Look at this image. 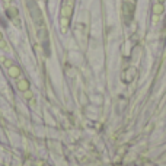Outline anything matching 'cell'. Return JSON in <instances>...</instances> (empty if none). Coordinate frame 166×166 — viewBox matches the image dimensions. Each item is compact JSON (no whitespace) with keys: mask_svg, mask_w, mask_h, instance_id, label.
<instances>
[{"mask_svg":"<svg viewBox=\"0 0 166 166\" xmlns=\"http://www.w3.org/2000/svg\"><path fill=\"white\" fill-rule=\"evenodd\" d=\"M7 71H9V76H10L12 79H19V77H21V74H22L21 69H19L16 64H13L12 67H9V69H7Z\"/></svg>","mask_w":166,"mask_h":166,"instance_id":"5b68a950","label":"cell"},{"mask_svg":"<svg viewBox=\"0 0 166 166\" xmlns=\"http://www.w3.org/2000/svg\"><path fill=\"white\" fill-rule=\"evenodd\" d=\"M165 12V6H163V3H155L153 5V15H157V16H160L162 13Z\"/></svg>","mask_w":166,"mask_h":166,"instance_id":"52a82bcc","label":"cell"},{"mask_svg":"<svg viewBox=\"0 0 166 166\" xmlns=\"http://www.w3.org/2000/svg\"><path fill=\"white\" fill-rule=\"evenodd\" d=\"M29 12H31V16H32L35 25H36V26H41V28H42V26H44V18H42V13H41L40 7L31 2V3H29Z\"/></svg>","mask_w":166,"mask_h":166,"instance_id":"6da1fadb","label":"cell"},{"mask_svg":"<svg viewBox=\"0 0 166 166\" xmlns=\"http://www.w3.org/2000/svg\"><path fill=\"white\" fill-rule=\"evenodd\" d=\"M32 96H34V93H32L31 91L23 92V98H25V99H32Z\"/></svg>","mask_w":166,"mask_h":166,"instance_id":"9c48e42d","label":"cell"},{"mask_svg":"<svg viewBox=\"0 0 166 166\" xmlns=\"http://www.w3.org/2000/svg\"><path fill=\"white\" fill-rule=\"evenodd\" d=\"M157 2H159V3H165V0H157Z\"/></svg>","mask_w":166,"mask_h":166,"instance_id":"9a60e30c","label":"cell"},{"mask_svg":"<svg viewBox=\"0 0 166 166\" xmlns=\"http://www.w3.org/2000/svg\"><path fill=\"white\" fill-rule=\"evenodd\" d=\"M3 40V35H2V31H0V41Z\"/></svg>","mask_w":166,"mask_h":166,"instance_id":"5bb4252c","label":"cell"},{"mask_svg":"<svg viewBox=\"0 0 166 166\" xmlns=\"http://www.w3.org/2000/svg\"><path fill=\"white\" fill-rule=\"evenodd\" d=\"M66 3H67V5H71V6H73V3H74V0H66Z\"/></svg>","mask_w":166,"mask_h":166,"instance_id":"7c38bea8","label":"cell"},{"mask_svg":"<svg viewBox=\"0 0 166 166\" xmlns=\"http://www.w3.org/2000/svg\"><path fill=\"white\" fill-rule=\"evenodd\" d=\"M3 2H5V3H6V5H9V3H10V2H13V0H3Z\"/></svg>","mask_w":166,"mask_h":166,"instance_id":"4fadbf2b","label":"cell"},{"mask_svg":"<svg viewBox=\"0 0 166 166\" xmlns=\"http://www.w3.org/2000/svg\"><path fill=\"white\" fill-rule=\"evenodd\" d=\"M157 21H159V16H157V15H155V16H153V23L156 25V23H157Z\"/></svg>","mask_w":166,"mask_h":166,"instance_id":"8fae6325","label":"cell"},{"mask_svg":"<svg viewBox=\"0 0 166 166\" xmlns=\"http://www.w3.org/2000/svg\"><path fill=\"white\" fill-rule=\"evenodd\" d=\"M2 61H3V64L9 69V67H12V66H13L15 64V63H13V60H10V58H6V57H3L2 58Z\"/></svg>","mask_w":166,"mask_h":166,"instance_id":"ba28073f","label":"cell"},{"mask_svg":"<svg viewBox=\"0 0 166 166\" xmlns=\"http://www.w3.org/2000/svg\"><path fill=\"white\" fill-rule=\"evenodd\" d=\"M70 25V18H60V26H61V32L66 34Z\"/></svg>","mask_w":166,"mask_h":166,"instance_id":"8992f818","label":"cell"},{"mask_svg":"<svg viewBox=\"0 0 166 166\" xmlns=\"http://www.w3.org/2000/svg\"><path fill=\"white\" fill-rule=\"evenodd\" d=\"M16 86H18V89H19L21 92H26V91H29V80L25 79V77H22V79H19L16 82Z\"/></svg>","mask_w":166,"mask_h":166,"instance_id":"277c9868","label":"cell"},{"mask_svg":"<svg viewBox=\"0 0 166 166\" xmlns=\"http://www.w3.org/2000/svg\"><path fill=\"white\" fill-rule=\"evenodd\" d=\"M0 48H2V50H7V44H6V41L5 40H2V41H0Z\"/></svg>","mask_w":166,"mask_h":166,"instance_id":"30bf717a","label":"cell"},{"mask_svg":"<svg viewBox=\"0 0 166 166\" xmlns=\"http://www.w3.org/2000/svg\"><path fill=\"white\" fill-rule=\"evenodd\" d=\"M71 15H73V6L64 3V6L60 10V18H71Z\"/></svg>","mask_w":166,"mask_h":166,"instance_id":"3957f363","label":"cell"},{"mask_svg":"<svg viewBox=\"0 0 166 166\" xmlns=\"http://www.w3.org/2000/svg\"><path fill=\"white\" fill-rule=\"evenodd\" d=\"M6 13H7L9 19H10L12 22H15V25H16L18 28H21V21H19V12H18V7H15V6H9V7L6 9Z\"/></svg>","mask_w":166,"mask_h":166,"instance_id":"7a4b0ae2","label":"cell"}]
</instances>
